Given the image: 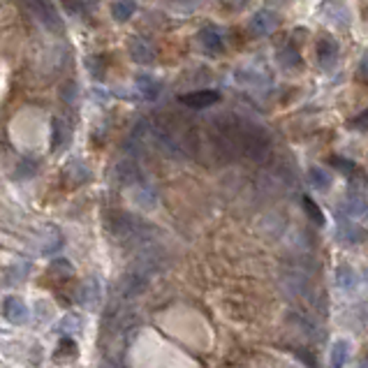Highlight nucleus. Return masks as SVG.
Segmentation results:
<instances>
[{"mask_svg": "<svg viewBox=\"0 0 368 368\" xmlns=\"http://www.w3.org/2000/svg\"><path fill=\"white\" fill-rule=\"evenodd\" d=\"M148 275L137 271V269H130L128 273L121 275V280H118L116 285V297L121 301H133L137 297H142L144 292H146L148 287Z\"/></svg>", "mask_w": 368, "mask_h": 368, "instance_id": "obj_3", "label": "nucleus"}, {"mask_svg": "<svg viewBox=\"0 0 368 368\" xmlns=\"http://www.w3.org/2000/svg\"><path fill=\"white\" fill-rule=\"evenodd\" d=\"M364 280L368 282V269H366V271H364Z\"/></svg>", "mask_w": 368, "mask_h": 368, "instance_id": "obj_27", "label": "nucleus"}, {"mask_svg": "<svg viewBox=\"0 0 368 368\" xmlns=\"http://www.w3.org/2000/svg\"><path fill=\"white\" fill-rule=\"evenodd\" d=\"M137 86H139V90L148 97V100H153V97L160 93V84L153 81L151 77H139L137 79Z\"/></svg>", "mask_w": 368, "mask_h": 368, "instance_id": "obj_20", "label": "nucleus"}, {"mask_svg": "<svg viewBox=\"0 0 368 368\" xmlns=\"http://www.w3.org/2000/svg\"><path fill=\"white\" fill-rule=\"evenodd\" d=\"M135 10H137L135 0H118V3H114V8H111V14H114L116 21L123 23L135 14Z\"/></svg>", "mask_w": 368, "mask_h": 368, "instance_id": "obj_19", "label": "nucleus"}, {"mask_svg": "<svg viewBox=\"0 0 368 368\" xmlns=\"http://www.w3.org/2000/svg\"><path fill=\"white\" fill-rule=\"evenodd\" d=\"M275 28V14L271 12H258L251 21V32L253 35H269Z\"/></svg>", "mask_w": 368, "mask_h": 368, "instance_id": "obj_11", "label": "nucleus"}, {"mask_svg": "<svg viewBox=\"0 0 368 368\" xmlns=\"http://www.w3.org/2000/svg\"><path fill=\"white\" fill-rule=\"evenodd\" d=\"M213 148L222 157H251V160H264L271 151V142L264 128L243 121L241 116L220 114L213 121Z\"/></svg>", "mask_w": 368, "mask_h": 368, "instance_id": "obj_1", "label": "nucleus"}, {"mask_svg": "<svg viewBox=\"0 0 368 368\" xmlns=\"http://www.w3.org/2000/svg\"><path fill=\"white\" fill-rule=\"evenodd\" d=\"M322 5H325V8H322V12H325V14L329 17L333 23H338V26H345L347 23V10L343 8V5L331 3V0H325Z\"/></svg>", "mask_w": 368, "mask_h": 368, "instance_id": "obj_17", "label": "nucleus"}, {"mask_svg": "<svg viewBox=\"0 0 368 368\" xmlns=\"http://www.w3.org/2000/svg\"><path fill=\"white\" fill-rule=\"evenodd\" d=\"M308 181H311V186L315 190H320V193H325V190L331 188V174L322 167H313L311 172H308Z\"/></svg>", "mask_w": 368, "mask_h": 368, "instance_id": "obj_16", "label": "nucleus"}, {"mask_svg": "<svg viewBox=\"0 0 368 368\" xmlns=\"http://www.w3.org/2000/svg\"><path fill=\"white\" fill-rule=\"evenodd\" d=\"M35 172H37V162L32 160V157H23V160L19 162V167H17L19 179H32Z\"/></svg>", "mask_w": 368, "mask_h": 368, "instance_id": "obj_21", "label": "nucleus"}, {"mask_svg": "<svg viewBox=\"0 0 368 368\" xmlns=\"http://www.w3.org/2000/svg\"><path fill=\"white\" fill-rule=\"evenodd\" d=\"M77 299L84 308L95 311V308L100 306V299H102V282L97 278H86L81 282V287H79Z\"/></svg>", "mask_w": 368, "mask_h": 368, "instance_id": "obj_6", "label": "nucleus"}, {"mask_svg": "<svg viewBox=\"0 0 368 368\" xmlns=\"http://www.w3.org/2000/svg\"><path fill=\"white\" fill-rule=\"evenodd\" d=\"M0 311H3V318L8 320V322H12V325H26V322H28V318H30L26 301L14 297V294H10V297L3 299V306H0Z\"/></svg>", "mask_w": 368, "mask_h": 368, "instance_id": "obj_5", "label": "nucleus"}, {"mask_svg": "<svg viewBox=\"0 0 368 368\" xmlns=\"http://www.w3.org/2000/svg\"><path fill=\"white\" fill-rule=\"evenodd\" d=\"M278 63H280V68H285V70H297L301 68V54L297 51V47H292V44H285L280 51H278Z\"/></svg>", "mask_w": 368, "mask_h": 368, "instance_id": "obj_13", "label": "nucleus"}, {"mask_svg": "<svg viewBox=\"0 0 368 368\" xmlns=\"http://www.w3.org/2000/svg\"><path fill=\"white\" fill-rule=\"evenodd\" d=\"M70 142V126L63 118H54V151L65 148Z\"/></svg>", "mask_w": 368, "mask_h": 368, "instance_id": "obj_18", "label": "nucleus"}, {"mask_svg": "<svg viewBox=\"0 0 368 368\" xmlns=\"http://www.w3.org/2000/svg\"><path fill=\"white\" fill-rule=\"evenodd\" d=\"M359 79L368 84V58H364V61H361V65H359Z\"/></svg>", "mask_w": 368, "mask_h": 368, "instance_id": "obj_26", "label": "nucleus"}, {"mask_svg": "<svg viewBox=\"0 0 368 368\" xmlns=\"http://www.w3.org/2000/svg\"><path fill=\"white\" fill-rule=\"evenodd\" d=\"M109 232L114 234V239H118L126 246L135 248L137 243H142L144 239L153 236V227L146 225L144 220H139L137 215L130 213H111L109 218Z\"/></svg>", "mask_w": 368, "mask_h": 368, "instance_id": "obj_2", "label": "nucleus"}, {"mask_svg": "<svg viewBox=\"0 0 368 368\" xmlns=\"http://www.w3.org/2000/svg\"><path fill=\"white\" fill-rule=\"evenodd\" d=\"M200 42L202 49L209 51V54H220L222 51V35L215 28H204L200 32Z\"/></svg>", "mask_w": 368, "mask_h": 368, "instance_id": "obj_12", "label": "nucleus"}, {"mask_svg": "<svg viewBox=\"0 0 368 368\" xmlns=\"http://www.w3.org/2000/svg\"><path fill=\"white\" fill-rule=\"evenodd\" d=\"M130 56L135 58V63H144V65L153 63V58H155L151 44L144 42L142 37H133V42H130Z\"/></svg>", "mask_w": 368, "mask_h": 368, "instance_id": "obj_10", "label": "nucleus"}, {"mask_svg": "<svg viewBox=\"0 0 368 368\" xmlns=\"http://www.w3.org/2000/svg\"><path fill=\"white\" fill-rule=\"evenodd\" d=\"M352 128H359V130H368V109L361 111V114L352 121Z\"/></svg>", "mask_w": 368, "mask_h": 368, "instance_id": "obj_25", "label": "nucleus"}, {"mask_svg": "<svg viewBox=\"0 0 368 368\" xmlns=\"http://www.w3.org/2000/svg\"><path fill=\"white\" fill-rule=\"evenodd\" d=\"M340 211H345L347 218H359V215H364L368 211V202H366L364 193L352 190V193L345 197V202L340 204Z\"/></svg>", "mask_w": 368, "mask_h": 368, "instance_id": "obj_9", "label": "nucleus"}, {"mask_svg": "<svg viewBox=\"0 0 368 368\" xmlns=\"http://www.w3.org/2000/svg\"><path fill=\"white\" fill-rule=\"evenodd\" d=\"M179 100L190 109H206V107H211V104L218 102L220 95L215 93V90H193V93L181 95Z\"/></svg>", "mask_w": 368, "mask_h": 368, "instance_id": "obj_8", "label": "nucleus"}, {"mask_svg": "<svg viewBox=\"0 0 368 368\" xmlns=\"http://www.w3.org/2000/svg\"><path fill=\"white\" fill-rule=\"evenodd\" d=\"M26 8L37 17V21L47 26L49 30H61V19H58L56 8L51 5V0H23Z\"/></svg>", "mask_w": 368, "mask_h": 368, "instance_id": "obj_4", "label": "nucleus"}, {"mask_svg": "<svg viewBox=\"0 0 368 368\" xmlns=\"http://www.w3.org/2000/svg\"><path fill=\"white\" fill-rule=\"evenodd\" d=\"M318 61L322 68H333L336 65V58H338V42L333 39L331 35H322L320 42H318Z\"/></svg>", "mask_w": 368, "mask_h": 368, "instance_id": "obj_7", "label": "nucleus"}, {"mask_svg": "<svg viewBox=\"0 0 368 368\" xmlns=\"http://www.w3.org/2000/svg\"><path fill=\"white\" fill-rule=\"evenodd\" d=\"M304 206H306V211L311 213V218L318 222V225H325V215H322L318 204H315L313 200H308V197H304Z\"/></svg>", "mask_w": 368, "mask_h": 368, "instance_id": "obj_24", "label": "nucleus"}, {"mask_svg": "<svg viewBox=\"0 0 368 368\" xmlns=\"http://www.w3.org/2000/svg\"><path fill=\"white\" fill-rule=\"evenodd\" d=\"M51 273H54L56 278H70V275H72V264L68 260H56L54 264H51Z\"/></svg>", "mask_w": 368, "mask_h": 368, "instance_id": "obj_23", "label": "nucleus"}, {"mask_svg": "<svg viewBox=\"0 0 368 368\" xmlns=\"http://www.w3.org/2000/svg\"><path fill=\"white\" fill-rule=\"evenodd\" d=\"M350 359V343L345 338H338L331 345V368H343Z\"/></svg>", "mask_w": 368, "mask_h": 368, "instance_id": "obj_14", "label": "nucleus"}, {"mask_svg": "<svg viewBox=\"0 0 368 368\" xmlns=\"http://www.w3.org/2000/svg\"><path fill=\"white\" fill-rule=\"evenodd\" d=\"M357 273L352 271L350 267H338V271H336V285H338V290H343V292H352L354 287H357Z\"/></svg>", "mask_w": 368, "mask_h": 368, "instance_id": "obj_15", "label": "nucleus"}, {"mask_svg": "<svg viewBox=\"0 0 368 368\" xmlns=\"http://www.w3.org/2000/svg\"><path fill=\"white\" fill-rule=\"evenodd\" d=\"M81 325H84V320L79 318V315H68V318L61 320V331H63V333L81 331Z\"/></svg>", "mask_w": 368, "mask_h": 368, "instance_id": "obj_22", "label": "nucleus"}]
</instances>
